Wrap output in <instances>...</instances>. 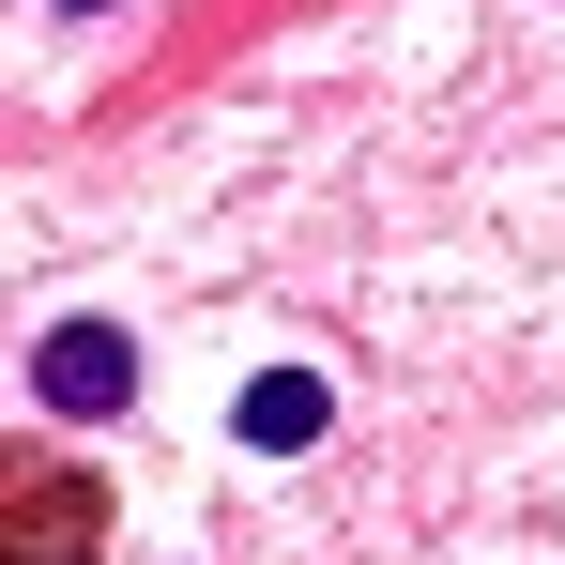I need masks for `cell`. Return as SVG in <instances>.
<instances>
[{
  "label": "cell",
  "instance_id": "cell-1",
  "mask_svg": "<svg viewBox=\"0 0 565 565\" xmlns=\"http://www.w3.org/2000/svg\"><path fill=\"white\" fill-rule=\"evenodd\" d=\"M31 397H46L62 428H107V413L138 397V352H122V321H62V337L31 352Z\"/></svg>",
  "mask_w": 565,
  "mask_h": 565
},
{
  "label": "cell",
  "instance_id": "cell-3",
  "mask_svg": "<svg viewBox=\"0 0 565 565\" xmlns=\"http://www.w3.org/2000/svg\"><path fill=\"white\" fill-rule=\"evenodd\" d=\"M62 15H107V0H62Z\"/></svg>",
  "mask_w": 565,
  "mask_h": 565
},
{
  "label": "cell",
  "instance_id": "cell-2",
  "mask_svg": "<svg viewBox=\"0 0 565 565\" xmlns=\"http://www.w3.org/2000/svg\"><path fill=\"white\" fill-rule=\"evenodd\" d=\"M230 428H245V444H276V459H290V444L321 428V382H306V367H276V382H245V413H230Z\"/></svg>",
  "mask_w": 565,
  "mask_h": 565
}]
</instances>
